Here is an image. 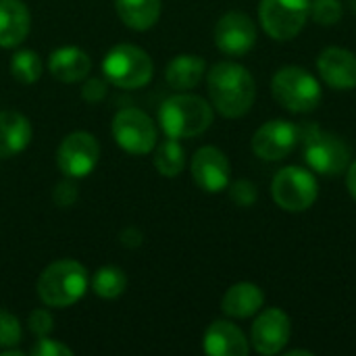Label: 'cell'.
Masks as SVG:
<instances>
[{"label": "cell", "instance_id": "obj_10", "mask_svg": "<svg viewBox=\"0 0 356 356\" xmlns=\"http://www.w3.org/2000/svg\"><path fill=\"white\" fill-rule=\"evenodd\" d=\"M100 161V144L88 131H73L63 138L56 150V165L65 177H88Z\"/></svg>", "mask_w": 356, "mask_h": 356}, {"label": "cell", "instance_id": "obj_6", "mask_svg": "<svg viewBox=\"0 0 356 356\" xmlns=\"http://www.w3.org/2000/svg\"><path fill=\"white\" fill-rule=\"evenodd\" d=\"M273 98L290 113H311L321 102V83L302 67H282L271 79Z\"/></svg>", "mask_w": 356, "mask_h": 356}, {"label": "cell", "instance_id": "obj_3", "mask_svg": "<svg viewBox=\"0 0 356 356\" xmlns=\"http://www.w3.org/2000/svg\"><path fill=\"white\" fill-rule=\"evenodd\" d=\"M213 104L194 94H175L159 108V123L167 138H196L213 125Z\"/></svg>", "mask_w": 356, "mask_h": 356}, {"label": "cell", "instance_id": "obj_15", "mask_svg": "<svg viewBox=\"0 0 356 356\" xmlns=\"http://www.w3.org/2000/svg\"><path fill=\"white\" fill-rule=\"evenodd\" d=\"M317 69L321 79L332 90H353L356 88V54L340 48L330 46L317 58Z\"/></svg>", "mask_w": 356, "mask_h": 356}, {"label": "cell", "instance_id": "obj_17", "mask_svg": "<svg viewBox=\"0 0 356 356\" xmlns=\"http://www.w3.org/2000/svg\"><path fill=\"white\" fill-rule=\"evenodd\" d=\"M29 27L31 15L23 0H0V48H17Z\"/></svg>", "mask_w": 356, "mask_h": 356}, {"label": "cell", "instance_id": "obj_23", "mask_svg": "<svg viewBox=\"0 0 356 356\" xmlns=\"http://www.w3.org/2000/svg\"><path fill=\"white\" fill-rule=\"evenodd\" d=\"M154 167L163 177H177L186 167V150L175 138H167L156 146Z\"/></svg>", "mask_w": 356, "mask_h": 356}, {"label": "cell", "instance_id": "obj_35", "mask_svg": "<svg viewBox=\"0 0 356 356\" xmlns=\"http://www.w3.org/2000/svg\"><path fill=\"white\" fill-rule=\"evenodd\" d=\"M298 355L311 356V355H313V353H311V350H290V353H288V356H298Z\"/></svg>", "mask_w": 356, "mask_h": 356}, {"label": "cell", "instance_id": "obj_5", "mask_svg": "<svg viewBox=\"0 0 356 356\" xmlns=\"http://www.w3.org/2000/svg\"><path fill=\"white\" fill-rule=\"evenodd\" d=\"M102 73L113 86L123 90H136L150 83L154 75V65L150 54L140 46L117 44L106 52L102 60Z\"/></svg>", "mask_w": 356, "mask_h": 356}, {"label": "cell", "instance_id": "obj_21", "mask_svg": "<svg viewBox=\"0 0 356 356\" xmlns=\"http://www.w3.org/2000/svg\"><path fill=\"white\" fill-rule=\"evenodd\" d=\"M207 73V63L198 54H177L165 69L167 83L177 90L186 92L196 88Z\"/></svg>", "mask_w": 356, "mask_h": 356}, {"label": "cell", "instance_id": "obj_24", "mask_svg": "<svg viewBox=\"0 0 356 356\" xmlns=\"http://www.w3.org/2000/svg\"><path fill=\"white\" fill-rule=\"evenodd\" d=\"M92 290L98 298H106V300L119 298L127 290V275L123 273V269L113 267V265L100 267L94 273Z\"/></svg>", "mask_w": 356, "mask_h": 356}, {"label": "cell", "instance_id": "obj_1", "mask_svg": "<svg viewBox=\"0 0 356 356\" xmlns=\"http://www.w3.org/2000/svg\"><path fill=\"white\" fill-rule=\"evenodd\" d=\"M209 96L213 108L227 117V119H240L244 117L257 98V83L250 71L238 63H217L209 75Z\"/></svg>", "mask_w": 356, "mask_h": 356}, {"label": "cell", "instance_id": "obj_32", "mask_svg": "<svg viewBox=\"0 0 356 356\" xmlns=\"http://www.w3.org/2000/svg\"><path fill=\"white\" fill-rule=\"evenodd\" d=\"M106 92H108V83L104 79L92 77V79H86L81 88V98L88 102H100L106 96Z\"/></svg>", "mask_w": 356, "mask_h": 356}, {"label": "cell", "instance_id": "obj_14", "mask_svg": "<svg viewBox=\"0 0 356 356\" xmlns=\"http://www.w3.org/2000/svg\"><path fill=\"white\" fill-rule=\"evenodd\" d=\"M192 177L196 186L207 194H219L227 190L232 167L223 150L217 146H202L192 156Z\"/></svg>", "mask_w": 356, "mask_h": 356}, {"label": "cell", "instance_id": "obj_22", "mask_svg": "<svg viewBox=\"0 0 356 356\" xmlns=\"http://www.w3.org/2000/svg\"><path fill=\"white\" fill-rule=\"evenodd\" d=\"M119 19L136 31H146L161 17V0H115Z\"/></svg>", "mask_w": 356, "mask_h": 356}, {"label": "cell", "instance_id": "obj_18", "mask_svg": "<svg viewBox=\"0 0 356 356\" xmlns=\"http://www.w3.org/2000/svg\"><path fill=\"white\" fill-rule=\"evenodd\" d=\"M48 69H50L52 77H56L58 81L75 83V81H83L88 77V73L92 69V60L86 50H81L77 46H63L50 54Z\"/></svg>", "mask_w": 356, "mask_h": 356}, {"label": "cell", "instance_id": "obj_13", "mask_svg": "<svg viewBox=\"0 0 356 356\" xmlns=\"http://www.w3.org/2000/svg\"><path fill=\"white\" fill-rule=\"evenodd\" d=\"M298 144V125L286 119L263 123L252 136V152L263 161H282Z\"/></svg>", "mask_w": 356, "mask_h": 356}, {"label": "cell", "instance_id": "obj_16", "mask_svg": "<svg viewBox=\"0 0 356 356\" xmlns=\"http://www.w3.org/2000/svg\"><path fill=\"white\" fill-rule=\"evenodd\" d=\"M202 348L211 356H246L250 353L244 332L232 321H213L204 332Z\"/></svg>", "mask_w": 356, "mask_h": 356}, {"label": "cell", "instance_id": "obj_7", "mask_svg": "<svg viewBox=\"0 0 356 356\" xmlns=\"http://www.w3.org/2000/svg\"><path fill=\"white\" fill-rule=\"evenodd\" d=\"M271 196L280 209L288 213H305L315 204L319 184L309 169L284 167L271 181Z\"/></svg>", "mask_w": 356, "mask_h": 356}, {"label": "cell", "instance_id": "obj_30", "mask_svg": "<svg viewBox=\"0 0 356 356\" xmlns=\"http://www.w3.org/2000/svg\"><path fill=\"white\" fill-rule=\"evenodd\" d=\"M77 186L71 181V177H67L65 181L56 184L54 192H52V200L58 209H69L77 202Z\"/></svg>", "mask_w": 356, "mask_h": 356}, {"label": "cell", "instance_id": "obj_25", "mask_svg": "<svg viewBox=\"0 0 356 356\" xmlns=\"http://www.w3.org/2000/svg\"><path fill=\"white\" fill-rule=\"evenodd\" d=\"M42 58L33 50H17L10 58V73L17 81L29 86L42 77Z\"/></svg>", "mask_w": 356, "mask_h": 356}, {"label": "cell", "instance_id": "obj_28", "mask_svg": "<svg viewBox=\"0 0 356 356\" xmlns=\"http://www.w3.org/2000/svg\"><path fill=\"white\" fill-rule=\"evenodd\" d=\"M227 188H229L232 200H234L238 207L248 209V207H252V204L257 202V198H259V190H257V186H254L250 179H238V181H234V184L227 186Z\"/></svg>", "mask_w": 356, "mask_h": 356}, {"label": "cell", "instance_id": "obj_34", "mask_svg": "<svg viewBox=\"0 0 356 356\" xmlns=\"http://www.w3.org/2000/svg\"><path fill=\"white\" fill-rule=\"evenodd\" d=\"M346 186H348L350 196L356 200V161L355 163H350L348 169H346Z\"/></svg>", "mask_w": 356, "mask_h": 356}, {"label": "cell", "instance_id": "obj_9", "mask_svg": "<svg viewBox=\"0 0 356 356\" xmlns=\"http://www.w3.org/2000/svg\"><path fill=\"white\" fill-rule=\"evenodd\" d=\"M113 138L129 154H148L156 146V125L140 108H121L113 117Z\"/></svg>", "mask_w": 356, "mask_h": 356}, {"label": "cell", "instance_id": "obj_36", "mask_svg": "<svg viewBox=\"0 0 356 356\" xmlns=\"http://www.w3.org/2000/svg\"><path fill=\"white\" fill-rule=\"evenodd\" d=\"M355 6H356V0H355Z\"/></svg>", "mask_w": 356, "mask_h": 356}, {"label": "cell", "instance_id": "obj_20", "mask_svg": "<svg viewBox=\"0 0 356 356\" xmlns=\"http://www.w3.org/2000/svg\"><path fill=\"white\" fill-rule=\"evenodd\" d=\"M263 305H265L263 290L257 284L240 282V284H234L225 292V296L221 300V311L234 319H248V317L257 315L263 309Z\"/></svg>", "mask_w": 356, "mask_h": 356}, {"label": "cell", "instance_id": "obj_31", "mask_svg": "<svg viewBox=\"0 0 356 356\" xmlns=\"http://www.w3.org/2000/svg\"><path fill=\"white\" fill-rule=\"evenodd\" d=\"M27 325H29V330H31L38 338H42V336H48V334L52 332L54 319H52V315H50L46 309H35V311L29 313Z\"/></svg>", "mask_w": 356, "mask_h": 356}, {"label": "cell", "instance_id": "obj_2", "mask_svg": "<svg viewBox=\"0 0 356 356\" xmlns=\"http://www.w3.org/2000/svg\"><path fill=\"white\" fill-rule=\"evenodd\" d=\"M298 142L302 144V156L309 169L325 177L342 175L350 165V146L344 138L323 131L317 123L298 127Z\"/></svg>", "mask_w": 356, "mask_h": 356}, {"label": "cell", "instance_id": "obj_8", "mask_svg": "<svg viewBox=\"0 0 356 356\" xmlns=\"http://www.w3.org/2000/svg\"><path fill=\"white\" fill-rule=\"evenodd\" d=\"M311 13V0H261L259 19L267 35L280 42L296 38Z\"/></svg>", "mask_w": 356, "mask_h": 356}, {"label": "cell", "instance_id": "obj_19", "mask_svg": "<svg viewBox=\"0 0 356 356\" xmlns=\"http://www.w3.org/2000/svg\"><path fill=\"white\" fill-rule=\"evenodd\" d=\"M31 123L17 111H0V159L23 152L31 142Z\"/></svg>", "mask_w": 356, "mask_h": 356}, {"label": "cell", "instance_id": "obj_29", "mask_svg": "<svg viewBox=\"0 0 356 356\" xmlns=\"http://www.w3.org/2000/svg\"><path fill=\"white\" fill-rule=\"evenodd\" d=\"M31 356H73V350L58 342V340H50L46 336H42L33 346H31Z\"/></svg>", "mask_w": 356, "mask_h": 356}, {"label": "cell", "instance_id": "obj_33", "mask_svg": "<svg viewBox=\"0 0 356 356\" xmlns=\"http://www.w3.org/2000/svg\"><path fill=\"white\" fill-rule=\"evenodd\" d=\"M142 240H144V236H142V232L136 229V227H125V229L121 232V236H119V242H121L125 248H138V246L142 244Z\"/></svg>", "mask_w": 356, "mask_h": 356}, {"label": "cell", "instance_id": "obj_27", "mask_svg": "<svg viewBox=\"0 0 356 356\" xmlns=\"http://www.w3.org/2000/svg\"><path fill=\"white\" fill-rule=\"evenodd\" d=\"M23 338L21 323L15 315L0 309V348H15Z\"/></svg>", "mask_w": 356, "mask_h": 356}, {"label": "cell", "instance_id": "obj_26", "mask_svg": "<svg viewBox=\"0 0 356 356\" xmlns=\"http://www.w3.org/2000/svg\"><path fill=\"white\" fill-rule=\"evenodd\" d=\"M311 15L319 25H336L342 17L340 0H311Z\"/></svg>", "mask_w": 356, "mask_h": 356}, {"label": "cell", "instance_id": "obj_4", "mask_svg": "<svg viewBox=\"0 0 356 356\" xmlns=\"http://www.w3.org/2000/svg\"><path fill=\"white\" fill-rule=\"evenodd\" d=\"M88 290V271L73 259L50 263L38 280V296L46 307L67 309L83 298Z\"/></svg>", "mask_w": 356, "mask_h": 356}, {"label": "cell", "instance_id": "obj_11", "mask_svg": "<svg viewBox=\"0 0 356 356\" xmlns=\"http://www.w3.org/2000/svg\"><path fill=\"white\" fill-rule=\"evenodd\" d=\"M290 336H292V323L288 313L273 307L263 311L252 323L250 342L259 355L273 356L288 346Z\"/></svg>", "mask_w": 356, "mask_h": 356}, {"label": "cell", "instance_id": "obj_12", "mask_svg": "<svg viewBox=\"0 0 356 356\" xmlns=\"http://www.w3.org/2000/svg\"><path fill=\"white\" fill-rule=\"evenodd\" d=\"M215 44L227 56H242L257 44L254 21L240 10L225 13L215 25Z\"/></svg>", "mask_w": 356, "mask_h": 356}]
</instances>
